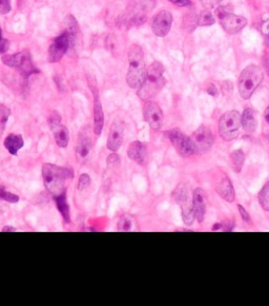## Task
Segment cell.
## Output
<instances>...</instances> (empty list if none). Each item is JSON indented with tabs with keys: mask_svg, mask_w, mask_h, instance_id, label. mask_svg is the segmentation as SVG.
<instances>
[{
	"mask_svg": "<svg viewBox=\"0 0 269 306\" xmlns=\"http://www.w3.org/2000/svg\"><path fill=\"white\" fill-rule=\"evenodd\" d=\"M42 179L48 190L52 194L58 196L66 190L68 183L74 179V171L65 167L44 164L42 166Z\"/></svg>",
	"mask_w": 269,
	"mask_h": 306,
	"instance_id": "cell-1",
	"label": "cell"
},
{
	"mask_svg": "<svg viewBox=\"0 0 269 306\" xmlns=\"http://www.w3.org/2000/svg\"><path fill=\"white\" fill-rule=\"evenodd\" d=\"M146 74L147 69L145 67L142 48L138 45H132L128 51L127 85L132 89H139L146 78Z\"/></svg>",
	"mask_w": 269,
	"mask_h": 306,
	"instance_id": "cell-2",
	"label": "cell"
},
{
	"mask_svg": "<svg viewBox=\"0 0 269 306\" xmlns=\"http://www.w3.org/2000/svg\"><path fill=\"white\" fill-rule=\"evenodd\" d=\"M164 67L159 62H154L147 69L146 78L138 89V96L147 101L156 96L165 86V78L163 77Z\"/></svg>",
	"mask_w": 269,
	"mask_h": 306,
	"instance_id": "cell-3",
	"label": "cell"
},
{
	"mask_svg": "<svg viewBox=\"0 0 269 306\" xmlns=\"http://www.w3.org/2000/svg\"><path fill=\"white\" fill-rule=\"evenodd\" d=\"M263 71L260 67L251 65L245 68L239 77V92L244 99H249L263 80Z\"/></svg>",
	"mask_w": 269,
	"mask_h": 306,
	"instance_id": "cell-4",
	"label": "cell"
},
{
	"mask_svg": "<svg viewBox=\"0 0 269 306\" xmlns=\"http://www.w3.org/2000/svg\"><path fill=\"white\" fill-rule=\"evenodd\" d=\"M2 62L8 67L16 68L24 77H28L39 72L32 62L31 53L27 50H23L13 55H4Z\"/></svg>",
	"mask_w": 269,
	"mask_h": 306,
	"instance_id": "cell-5",
	"label": "cell"
},
{
	"mask_svg": "<svg viewBox=\"0 0 269 306\" xmlns=\"http://www.w3.org/2000/svg\"><path fill=\"white\" fill-rule=\"evenodd\" d=\"M242 126L241 115L238 111H228L222 115L219 122V132L223 140L231 141L237 137Z\"/></svg>",
	"mask_w": 269,
	"mask_h": 306,
	"instance_id": "cell-6",
	"label": "cell"
},
{
	"mask_svg": "<svg viewBox=\"0 0 269 306\" xmlns=\"http://www.w3.org/2000/svg\"><path fill=\"white\" fill-rule=\"evenodd\" d=\"M189 144L193 153L204 154L213 147L214 135L211 130L201 126L189 137Z\"/></svg>",
	"mask_w": 269,
	"mask_h": 306,
	"instance_id": "cell-7",
	"label": "cell"
},
{
	"mask_svg": "<svg viewBox=\"0 0 269 306\" xmlns=\"http://www.w3.org/2000/svg\"><path fill=\"white\" fill-rule=\"evenodd\" d=\"M174 198L181 207L183 222L186 225H191L196 216L195 211H193L192 198L189 197L187 189L183 185H180L174 192Z\"/></svg>",
	"mask_w": 269,
	"mask_h": 306,
	"instance_id": "cell-8",
	"label": "cell"
},
{
	"mask_svg": "<svg viewBox=\"0 0 269 306\" xmlns=\"http://www.w3.org/2000/svg\"><path fill=\"white\" fill-rule=\"evenodd\" d=\"M48 123L51 130L53 131L54 138L58 147L65 148L69 145L70 133L68 128L61 123V116L59 115L57 111H53L49 116Z\"/></svg>",
	"mask_w": 269,
	"mask_h": 306,
	"instance_id": "cell-9",
	"label": "cell"
},
{
	"mask_svg": "<svg viewBox=\"0 0 269 306\" xmlns=\"http://www.w3.org/2000/svg\"><path fill=\"white\" fill-rule=\"evenodd\" d=\"M73 42L70 38V36L65 33L62 32L58 37H56L53 42L51 43V46L49 48V53H48V60L50 63H58L61 61V58L63 55L68 52V50L73 47Z\"/></svg>",
	"mask_w": 269,
	"mask_h": 306,
	"instance_id": "cell-10",
	"label": "cell"
},
{
	"mask_svg": "<svg viewBox=\"0 0 269 306\" xmlns=\"http://www.w3.org/2000/svg\"><path fill=\"white\" fill-rule=\"evenodd\" d=\"M165 135L171 141L172 145L174 146L179 154H181L182 156L185 157L193 153L189 144V138L185 136L179 129L169 130L165 132Z\"/></svg>",
	"mask_w": 269,
	"mask_h": 306,
	"instance_id": "cell-11",
	"label": "cell"
},
{
	"mask_svg": "<svg viewBox=\"0 0 269 306\" xmlns=\"http://www.w3.org/2000/svg\"><path fill=\"white\" fill-rule=\"evenodd\" d=\"M88 85L94 97V132L96 135H100L104 124V114L102 110L100 95L95 79H93V81L88 80Z\"/></svg>",
	"mask_w": 269,
	"mask_h": 306,
	"instance_id": "cell-12",
	"label": "cell"
},
{
	"mask_svg": "<svg viewBox=\"0 0 269 306\" xmlns=\"http://www.w3.org/2000/svg\"><path fill=\"white\" fill-rule=\"evenodd\" d=\"M144 121L154 130H159L163 125V113L158 104L147 100L143 108Z\"/></svg>",
	"mask_w": 269,
	"mask_h": 306,
	"instance_id": "cell-13",
	"label": "cell"
},
{
	"mask_svg": "<svg viewBox=\"0 0 269 306\" xmlns=\"http://www.w3.org/2000/svg\"><path fill=\"white\" fill-rule=\"evenodd\" d=\"M173 24V16L169 11H161L155 16L152 22V30L158 37H165Z\"/></svg>",
	"mask_w": 269,
	"mask_h": 306,
	"instance_id": "cell-14",
	"label": "cell"
},
{
	"mask_svg": "<svg viewBox=\"0 0 269 306\" xmlns=\"http://www.w3.org/2000/svg\"><path fill=\"white\" fill-rule=\"evenodd\" d=\"M220 22L224 31L232 35L239 33L246 26L247 19L240 15H234V14L229 12L220 18Z\"/></svg>",
	"mask_w": 269,
	"mask_h": 306,
	"instance_id": "cell-15",
	"label": "cell"
},
{
	"mask_svg": "<svg viewBox=\"0 0 269 306\" xmlns=\"http://www.w3.org/2000/svg\"><path fill=\"white\" fill-rule=\"evenodd\" d=\"M123 134H124V126L120 121H115L110 129L109 138H108V148L116 152L120 149L123 143Z\"/></svg>",
	"mask_w": 269,
	"mask_h": 306,
	"instance_id": "cell-16",
	"label": "cell"
},
{
	"mask_svg": "<svg viewBox=\"0 0 269 306\" xmlns=\"http://www.w3.org/2000/svg\"><path fill=\"white\" fill-rule=\"evenodd\" d=\"M192 205L195 216L201 223L204 220V215L206 212V196L204 190L201 188H197L192 193Z\"/></svg>",
	"mask_w": 269,
	"mask_h": 306,
	"instance_id": "cell-17",
	"label": "cell"
},
{
	"mask_svg": "<svg viewBox=\"0 0 269 306\" xmlns=\"http://www.w3.org/2000/svg\"><path fill=\"white\" fill-rule=\"evenodd\" d=\"M128 157L139 165H144L146 161V146L139 142H132L127 148Z\"/></svg>",
	"mask_w": 269,
	"mask_h": 306,
	"instance_id": "cell-18",
	"label": "cell"
},
{
	"mask_svg": "<svg viewBox=\"0 0 269 306\" xmlns=\"http://www.w3.org/2000/svg\"><path fill=\"white\" fill-rule=\"evenodd\" d=\"M217 192L223 200H225L226 202L232 203L234 201V191H233L232 184L230 180L226 177H224L220 180L217 186Z\"/></svg>",
	"mask_w": 269,
	"mask_h": 306,
	"instance_id": "cell-19",
	"label": "cell"
},
{
	"mask_svg": "<svg viewBox=\"0 0 269 306\" xmlns=\"http://www.w3.org/2000/svg\"><path fill=\"white\" fill-rule=\"evenodd\" d=\"M23 145H24L23 138L19 134H9L6 137L4 143L6 149L12 155H16L17 152L23 147Z\"/></svg>",
	"mask_w": 269,
	"mask_h": 306,
	"instance_id": "cell-20",
	"label": "cell"
},
{
	"mask_svg": "<svg viewBox=\"0 0 269 306\" xmlns=\"http://www.w3.org/2000/svg\"><path fill=\"white\" fill-rule=\"evenodd\" d=\"M54 200L56 203L57 209L62 215L65 223H70L71 222V212H70V206H69L68 198H66V191L58 194V196H54Z\"/></svg>",
	"mask_w": 269,
	"mask_h": 306,
	"instance_id": "cell-21",
	"label": "cell"
},
{
	"mask_svg": "<svg viewBox=\"0 0 269 306\" xmlns=\"http://www.w3.org/2000/svg\"><path fill=\"white\" fill-rule=\"evenodd\" d=\"M241 122L244 130L248 133L255 132V130L257 128V119H256V113L252 109L247 108L242 116H241Z\"/></svg>",
	"mask_w": 269,
	"mask_h": 306,
	"instance_id": "cell-22",
	"label": "cell"
},
{
	"mask_svg": "<svg viewBox=\"0 0 269 306\" xmlns=\"http://www.w3.org/2000/svg\"><path fill=\"white\" fill-rule=\"evenodd\" d=\"M64 23H65V30L63 32H65L70 36V38H71V40L73 42V45H74V43L76 42L77 37L79 35V25H78V22H77L76 19H75V17L73 15H69L65 18Z\"/></svg>",
	"mask_w": 269,
	"mask_h": 306,
	"instance_id": "cell-23",
	"label": "cell"
},
{
	"mask_svg": "<svg viewBox=\"0 0 269 306\" xmlns=\"http://www.w3.org/2000/svg\"><path fill=\"white\" fill-rule=\"evenodd\" d=\"M92 150V141L88 136L82 135L79 138L78 146H77V156L80 159L86 158Z\"/></svg>",
	"mask_w": 269,
	"mask_h": 306,
	"instance_id": "cell-24",
	"label": "cell"
},
{
	"mask_svg": "<svg viewBox=\"0 0 269 306\" xmlns=\"http://www.w3.org/2000/svg\"><path fill=\"white\" fill-rule=\"evenodd\" d=\"M231 164L233 167V170L236 172H240L242 170V167L244 165L245 161V155L241 150H236L230 154Z\"/></svg>",
	"mask_w": 269,
	"mask_h": 306,
	"instance_id": "cell-25",
	"label": "cell"
},
{
	"mask_svg": "<svg viewBox=\"0 0 269 306\" xmlns=\"http://www.w3.org/2000/svg\"><path fill=\"white\" fill-rule=\"evenodd\" d=\"M134 223H133V218L127 214L121 216L119 218L118 224H117V228L119 231H130L132 230Z\"/></svg>",
	"mask_w": 269,
	"mask_h": 306,
	"instance_id": "cell-26",
	"label": "cell"
},
{
	"mask_svg": "<svg viewBox=\"0 0 269 306\" xmlns=\"http://www.w3.org/2000/svg\"><path fill=\"white\" fill-rule=\"evenodd\" d=\"M259 201L264 210L269 211V182L264 185L259 193Z\"/></svg>",
	"mask_w": 269,
	"mask_h": 306,
	"instance_id": "cell-27",
	"label": "cell"
},
{
	"mask_svg": "<svg viewBox=\"0 0 269 306\" xmlns=\"http://www.w3.org/2000/svg\"><path fill=\"white\" fill-rule=\"evenodd\" d=\"M216 22L215 17L213 16V14L211 13V11H203L198 19V24L200 26H207V25H213Z\"/></svg>",
	"mask_w": 269,
	"mask_h": 306,
	"instance_id": "cell-28",
	"label": "cell"
},
{
	"mask_svg": "<svg viewBox=\"0 0 269 306\" xmlns=\"http://www.w3.org/2000/svg\"><path fill=\"white\" fill-rule=\"evenodd\" d=\"M10 114H11V111L7 106H5V105L0 106V135L4 133V131L6 129V124L9 120Z\"/></svg>",
	"mask_w": 269,
	"mask_h": 306,
	"instance_id": "cell-29",
	"label": "cell"
},
{
	"mask_svg": "<svg viewBox=\"0 0 269 306\" xmlns=\"http://www.w3.org/2000/svg\"><path fill=\"white\" fill-rule=\"evenodd\" d=\"M0 200L13 204V203H17L19 201V197L17 194L7 191L5 187H0Z\"/></svg>",
	"mask_w": 269,
	"mask_h": 306,
	"instance_id": "cell-30",
	"label": "cell"
},
{
	"mask_svg": "<svg viewBox=\"0 0 269 306\" xmlns=\"http://www.w3.org/2000/svg\"><path fill=\"white\" fill-rule=\"evenodd\" d=\"M89 185H91V178H89L88 174H85V173L81 174L79 178V182H78V190L83 191L86 188L89 187Z\"/></svg>",
	"mask_w": 269,
	"mask_h": 306,
	"instance_id": "cell-31",
	"label": "cell"
},
{
	"mask_svg": "<svg viewBox=\"0 0 269 306\" xmlns=\"http://www.w3.org/2000/svg\"><path fill=\"white\" fill-rule=\"evenodd\" d=\"M11 11L10 0H0V14H8Z\"/></svg>",
	"mask_w": 269,
	"mask_h": 306,
	"instance_id": "cell-32",
	"label": "cell"
},
{
	"mask_svg": "<svg viewBox=\"0 0 269 306\" xmlns=\"http://www.w3.org/2000/svg\"><path fill=\"white\" fill-rule=\"evenodd\" d=\"M119 164H120V158H119V156L114 152L108 158V165L109 166H114V168H115V167L119 166Z\"/></svg>",
	"mask_w": 269,
	"mask_h": 306,
	"instance_id": "cell-33",
	"label": "cell"
},
{
	"mask_svg": "<svg viewBox=\"0 0 269 306\" xmlns=\"http://www.w3.org/2000/svg\"><path fill=\"white\" fill-rule=\"evenodd\" d=\"M10 48V41L7 38L0 39V54H5Z\"/></svg>",
	"mask_w": 269,
	"mask_h": 306,
	"instance_id": "cell-34",
	"label": "cell"
},
{
	"mask_svg": "<svg viewBox=\"0 0 269 306\" xmlns=\"http://www.w3.org/2000/svg\"><path fill=\"white\" fill-rule=\"evenodd\" d=\"M169 2H171L172 4H174L178 7H187V6L191 5L190 0H169Z\"/></svg>",
	"mask_w": 269,
	"mask_h": 306,
	"instance_id": "cell-35",
	"label": "cell"
},
{
	"mask_svg": "<svg viewBox=\"0 0 269 306\" xmlns=\"http://www.w3.org/2000/svg\"><path fill=\"white\" fill-rule=\"evenodd\" d=\"M238 208H239V211H240V214H241V216H242L243 220L246 221V222H250V220H249V214H248L247 211L244 209V207H242L241 205H239Z\"/></svg>",
	"mask_w": 269,
	"mask_h": 306,
	"instance_id": "cell-36",
	"label": "cell"
},
{
	"mask_svg": "<svg viewBox=\"0 0 269 306\" xmlns=\"http://www.w3.org/2000/svg\"><path fill=\"white\" fill-rule=\"evenodd\" d=\"M207 91H208L209 94H212V95H216V94H217V93H216V92H217V89H216V87H215L213 84L211 85V87H209Z\"/></svg>",
	"mask_w": 269,
	"mask_h": 306,
	"instance_id": "cell-37",
	"label": "cell"
},
{
	"mask_svg": "<svg viewBox=\"0 0 269 306\" xmlns=\"http://www.w3.org/2000/svg\"><path fill=\"white\" fill-rule=\"evenodd\" d=\"M16 229H15L14 227H12V226H6V227H4L3 228V231L4 232H13V231H15Z\"/></svg>",
	"mask_w": 269,
	"mask_h": 306,
	"instance_id": "cell-38",
	"label": "cell"
},
{
	"mask_svg": "<svg viewBox=\"0 0 269 306\" xmlns=\"http://www.w3.org/2000/svg\"><path fill=\"white\" fill-rule=\"evenodd\" d=\"M265 120H266V122L269 124V106H268L267 109L265 110Z\"/></svg>",
	"mask_w": 269,
	"mask_h": 306,
	"instance_id": "cell-39",
	"label": "cell"
},
{
	"mask_svg": "<svg viewBox=\"0 0 269 306\" xmlns=\"http://www.w3.org/2000/svg\"><path fill=\"white\" fill-rule=\"evenodd\" d=\"M266 69H267V73L269 74V62L266 64Z\"/></svg>",
	"mask_w": 269,
	"mask_h": 306,
	"instance_id": "cell-40",
	"label": "cell"
},
{
	"mask_svg": "<svg viewBox=\"0 0 269 306\" xmlns=\"http://www.w3.org/2000/svg\"><path fill=\"white\" fill-rule=\"evenodd\" d=\"M3 31H2V27H0V39H3Z\"/></svg>",
	"mask_w": 269,
	"mask_h": 306,
	"instance_id": "cell-41",
	"label": "cell"
}]
</instances>
